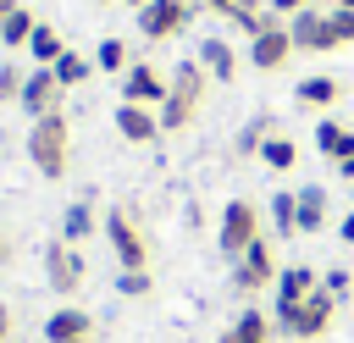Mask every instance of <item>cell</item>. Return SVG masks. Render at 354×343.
<instances>
[{
    "mask_svg": "<svg viewBox=\"0 0 354 343\" xmlns=\"http://www.w3.org/2000/svg\"><path fill=\"white\" fill-rule=\"evenodd\" d=\"M94 6H111V0H94Z\"/></svg>",
    "mask_w": 354,
    "mask_h": 343,
    "instance_id": "7bdbcfd3",
    "label": "cell"
},
{
    "mask_svg": "<svg viewBox=\"0 0 354 343\" xmlns=\"http://www.w3.org/2000/svg\"><path fill=\"white\" fill-rule=\"evenodd\" d=\"M326 28H332V50H343V44H354V11H343V6H332V11H326Z\"/></svg>",
    "mask_w": 354,
    "mask_h": 343,
    "instance_id": "f1b7e54d",
    "label": "cell"
},
{
    "mask_svg": "<svg viewBox=\"0 0 354 343\" xmlns=\"http://www.w3.org/2000/svg\"><path fill=\"white\" fill-rule=\"evenodd\" d=\"M33 28H39V17H33V11L17 0V11H11V17H6V28H0V44H6V50H28Z\"/></svg>",
    "mask_w": 354,
    "mask_h": 343,
    "instance_id": "cb8c5ba5",
    "label": "cell"
},
{
    "mask_svg": "<svg viewBox=\"0 0 354 343\" xmlns=\"http://www.w3.org/2000/svg\"><path fill=\"white\" fill-rule=\"evenodd\" d=\"M277 332L288 337V343H315V337H326L332 332V321H337V299L326 293V288H315L310 299H299V304H277Z\"/></svg>",
    "mask_w": 354,
    "mask_h": 343,
    "instance_id": "3957f363",
    "label": "cell"
},
{
    "mask_svg": "<svg viewBox=\"0 0 354 343\" xmlns=\"http://www.w3.org/2000/svg\"><path fill=\"white\" fill-rule=\"evenodd\" d=\"M254 238H266V232H260V210H254L249 199H227V205H221V221H216V249H221L227 260H238Z\"/></svg>",
    "mask_w": 354,
    "mask_h": 343,
    "instance_id": "277c9868",
    "label": "cell"
},
{
    "mask_svg": "<svg viewBox=\"0 0 354 343\" xmlns=\"http://www.w3.org/2000/svg\"><path fill=\"white\" fill-rule=\"evenodd\" d=\"M293 194H299V232H321L326 227V188L321 183H304Z\"/></svg>",
    "mask_w": 354,
    "mask_h": 343,
    "instance_id": "d6986e66",
    "label": "cell"
},
{
    "mask_svg": "<svg viewBox=\"0 0 354 343\" xmlns=\"http://www.w3.org/2000/svg\"><path fill=\"white\" fill-rule=\"evenodd\" d=\"M166 89H171V77L155 72V61H144V55L122 72V100H127V105H149V111H160V105H166Z\"/></svg>",
    "mask_w": 354,
    "mask_h": 343,
    "instance_id": "9c48e42d",
    "label": "cell"
},
{
    "mask_svg": "<svg viewBox=\"0 0 354 343\" xmlns=\"http://www.w3.org/2000/svg\"><path fill=\"white\" fill-rule=\"evenodd\" d=\"M271 232L299 238V194H293V188H277V194H271Z\"/></svg>",
    "mask_w": 354,
    "mask_h": 343,
    "instance_id": "7402d4cb",
    "label": "cell"
},
{
    "mask_svg": "<svg viewBox=\"0 0 354 343\" xmlns=\"http://www.w3.org/2000/svg\"><path fill=\"white\" fill-rule=\"evenodd\" d=\"M315 149H321L332 166H343V160L354 155V127H343V122L321 116V122H315Z\"/></svg>",
    "mask_w": 354,
    "mask_h": 343,
    "instance_id": "e0dca14e",
    "label": "cell"
},
{
    "mask_svg": "<svg viewBox=\"0 0 354 343\" xmlns=\"http://www.w3.org/2000/svg\"><path fill=\"white\" fill-rule=\"evenodd\" d=\"M337 6H343V11H354V0H337Z\"/></svg>",
    "mask_w": 354,
    "mask_h": 343,
    "instance_id": "b9f144b4",
    "label": "cell"
},
{
    "mask_svg": "<svg viewBox=\"0 0 354 343\" xmlns=\"http://www.w3.org/2000/svg\"><path fill=\"white\" fill-rule=\"evenodd\" d=\"M321 288H326V293H332V299L343 304V299H348V288H354V271H343V266H332V271L321 277Z\"/></svg>",
    "mask_w": 354,
    "mask_h": 343,
    "instance_id": "1f68e13d",
    "label": "cell"
},
{
    "mask_svg": "<svg viewBox=\"0 0 354 343\" xmlns=\"http://www.w3.org/2000/svg\"><path fill=\"white\" fill-rule=\"evenodd\" d=\"M304 6H315V0H271V11H277V17H299Z\"/></svg>",
    "mask_w": 354,
    "mask_h": 343,
    "instance_id": "d6a6232c",
    "label": "cell"
},
{
    "mask_svg": "<svg viewBox=\"0 0 354 343\" xmlns=\"http://www.w3.org/2000/svg\"><path fill=\"white\" fill-rule=\"evenodd\" d=\"M88 232H94V205L88 199H72L61 210V243H83Z\"/></svg>",
    "mask_w": 354,
    "mask_h": 343,
    "instance_id": "603a6c76",
    "label": "cell"
},
{
    "mask_svg": "<svg viewBox=\"0 0 354 343\" xmlns=\"http://www.w3.org/2000/svg\"><path fill=\"white\" fill-rule=\"evenodd\" d=\"M50 72H55V83H61V89H77V83H88V72H94V55L61 50V61H55Z\"/></svg>",
    "mask_w": 354,
    "mask_h": 343,
    "instance_id": "484cf974",
    "label": "cell"
},
{
    "mask_svg": "<svg viewBox=\"0 0 354 343\" xmlns=\"http://www.w3.org/2000/svg\"><path fill=\"white\" fill-rule=\"evenodd\" d=\"M122 6H133V11H144V6H149V0H122Z\"/></svg>",
    "mask_w": 354,
    "mask_h": 343,
    "instance_id": "ab89813d",
    "label": "cell"
},
{
    "mask_svg": "<svg viewBox=\"0 0 354 343\" xmlns=\"http://www.w3.org/2000/svg\"><path fill=\"white\" fill-rule=\"evenodd\" d=\"M315 6H321V11H332V6H337V0H315Z\"/></svg>",
    "mask_w": 354,
    "mask_h": 343,
    "instance_id": "60d3db41",
    "label": "cell"
},
{
    "mask_svg": "<svg viewBox=\"0 0 354 343\" xmlns=\"http://www.w3.org/2000/svg\"><path fill=\"white\" fill-rule=\"evenodd\" d=\"M277 277H282V266H277V249H271V238H254L238 260H232V288L238 293H260V288H277Z\"/></svg>",
    "mask_w": 354,
    "mask_h": 343,
    "instance_id": "8992f818",
    "label": "cell"
},
{
    "mask_svg": "<svg viewBox=\"0 0 354 343\" xmlns=\"http://www.w3.org/2000/svg\"><path fill=\"white\" fill-rule=\"evenodd\" d=\"M293 55H299V50H293V39H288V22L249 39V66H254V72H282Z\"/></svg>",
    "mask_w": 354,
    "mask_h": 343,
    "instance_id": "8fae6325",
    "label": "cell"
},
{
    "mask_svg": "<svg viewBox=\"0 0 354 343\" xmlns=\"http://www.w3.org/2000/svg\"><path fill=\"white\" fill-rule=\"evenodd\" d=\"M199 11H221V17H227V11H232V0H199Z\"/></svg>",
    "mask_w": 354,
    "mask_h": 343,
    "instance_id": "d590c367",
    "label": "cell"
},
{
    "mask_svg": "<svg viewBox=\"0 0 354 343\" xmlns=\"http://www.w3.org/2000/svg\"><path fill=\"white\" fill-rule=\"evenodd\" d=\"M149 288H155L149 266H144V271H122V277H116V293H122V299H144Z\"/></svg>",
    "mask_w": 354,
    "mask_h": 343,
    "instance_id": "4dcf8cb0",
    "label": "cell"
},
{
    "mask_svg": "<svg viewBox=\"0 0 354 343\" xmlns=\"http://www.w3.org/2000/svg\"><path fill=\"white\" fill-rule=\"evenodd\" d=\"M22 149H28V160H33V172L39 177H66V166H72V122H66V111H50V116H33V127H28V138H22Z\"/></svg>",
    "mask_w": 354,
    "mask_h": 343,
    "instance_id": "6da1fadb",
    "label": "cell"
},
{
    "mask_svg": "<svg viewBox=\"0 0 354 343\" xmlns=\"http://www.w3.org/2000/svg\"><path fill=\"white\" fill-rule=\"evenodd\" d=\"M111 127H116L127 144H155V138H160V111H149V105H127V100H122V105L111 111Z\"/></svg>",
    "mask_w": 354,
    "mask_h": 343,
    "instance_id": "5bb4252c",
    "label": "cell"
},
{
    "mask_svg": "<svg viewBox=\"0 0 354 343\" xmlns=\"http://www.w3.org/2000/svg\"><path fill=\"white\" fill-rule=\"evenodd\" d=\"M260 160H266L271 172H293V160H299V144H293L288 133H271V138L260 144Z\"/></svg>",
    "mask_w": 354,
    "mask_h": 343,
    "instance_id": "4316f807",
    "label": "cell"
},
{
    "mask_svg": "<svg viewBox=\"0 0 354 343\" xmlns=\"http://www.w3.org/2000/svg\"><path fill=\"white\" fill-rule=\"evenodd\" d=\"M17 11V0H0V28H6V17Z\"/></svg>",
    "mask_w": 354,
    "mask_h": 343,
    "instance_id": "f35d334b",
    "label": "cell"
},
{
    "mask_svg": "<svg viewBox=\"0 0 354 343\" xmlns=\"http://www.w3.org/2000/svg\"><path fill=\"white\" fill-rule=\"evenodd\" d=\"M11 254H17V249H11V232H6V227H0V271H6V266H11Z\"/></svg>",
    "mask_w": 354,
    "mask_h": 343,
    "instance_id": "e575fe53",
    "label": "cell"
},
{
    "mask_svg": "<svg viewBox=\"0 0 354 343\" xmlns=\"http://www.w3.org/2000/svg\"><path fill=\"white\" fill-rule=\"evenodd\" d=\"M343 94H348V83H343V77H332V72L299 77V89H293V100H299L304 111H332V105H337Z\"/></svg>",
    "mask_w": 354,
    "mask_h": 343,
    "instance_id": "9a60e30c",
    "label": "cell"
},
{
    "mask_svg": "<svg viewBox=\"0 0 354 343\" xmlns=\"http://www.w3.org/2000/svg\"><path fill=\"white\" fill-rule=\"evenodd\" d=\"M22 83H28V72L17 61H6L0 66V105H22Z\"/></svg>",
    "mask_w": 354,
    "mask_h": 343,
    "instance_id": "83f0119b",
    "label": "cell"
},
{
    "mask_svg": "<svg viewBox=\"0 0 354 343\" xmlns=\"http://www.w3.org/2000/svg\"><path fill=\"white\" fill-rule=\"evenodd\" d=\"M194 11H199V0H149V6L133 11V17H138V33H144L149 44H160V39H177V33L194 22Z\"/></svg>",
    "mask_w": 354,
    "mask_h": 343,
    "instance_id": "52a82bcc",
    "label": "cell"
},
{
    "mask_svg": "<svg viewBox=\"0 0 354 343\" xmlns=\"http://www.w3.org/2000/svg\"><path fill=\"white\" fill-rule=\"evenodd\" d=\"M288 39L299 55H326L332 50V28H326V11L321 6H304L299 17H288Z\"/></svg>",
    "mask_w": 354,
    "mask_h": 343,
    "instance_id": "30bf717a",
    "label": "cell"
},
{
    "mask_svg": "<svg viewBox=\"0 0 354 343\" xmlns=\"http://www.w3.org/2000/svg\"><path fill=\"white\" fill-rule=\"evenodd\" d=\"M199 66L210 72V83H232L238 77V50L210 33V39H199Z\"/></svg>",
    "mask_w": 354,
    "mask_h": 343,
    "instance_id": "2e32d148",
    "label": "cell"
},
{
    "mask_svg": "<svg viewBox=\"0 0 354 343\" xmlns=\"http://www.w3.org/2000/svg\"><path fill=\"white\" fill-rule=\"evenodd\" d=\"M61 100H66V89L55 83V72L50 66H33L28 83H22V111L28 116H50V111H61Z\"/></svg>",
    "mask_w": 354,
    "mask_h": 343,
    "instance_id": "4fadbf2b",
    "label": "cell"
},
{
    "mask_svg": "<svg viewBox=\"0 0 354 343\" xmlns=\"http://www.w3.org/2000/svg\"><path fill=\"white\" fill-rule=\"evenodd\" d=\"M337 177H343V183H354V155H348V160L337 166Z\"/></svg>",
    "mask_w": 354,
    "mask_h": 343,
    "instance_id": "74e56055",
    "label": "cell"
},
{
    "mask_svg": "<svg viewBox=\"0 0 354 343\" xmlns=\"http://www.w3.org/2000/svg\"><path fill=\"white\" fill-rule=\"evenodd\" d=\"M321 288V277L310 271V266H288L282 277H277V304H299V299H310Z\"/></svg>",
    "mask_w": 354,
    "mask_h": 343,
    "instance_id": "ffe728a7",
    "label": "cell"
},
{
    "mask_svg": "<svg viewBox=\"0 0 354 343\" xmlns=\"http://www.w3.org/2000/svg\"><path fill=\"white\" fill-rule=\"evenodd\" d=\"M11 326H17V315H11V304L0 299V343H11Z\"/></svg>",
    "mask_w": 354,
    "mask_h": 343,
    "instance_id": "836d02e7",
    "label": "cell"
},
{
    "mask_svg": "<svg viewBox=\"0 0 354 343\" xmlns=\"http://www.w3.org/2000/svg\"><path fill=\"white\" fill-rule=\"evenodd\" d=\"M271 332H277V321H271L266 310H243L216 343H271Z\"/></svg>",
    "mask_w": 354,
    "mask_h": 343,
    "instance_id": "ac0fdd59",
    "label": "cell"
},
{
    "mask_svg": "<svg viewBox=\"0 0 354 343\" xmlns=\"http://www.w3.org/2000/svg\"><path fill=\"white\" fill-rule=\"evenodd\" d=\"M205 94H210V72H205L194 55H188V61H177L171 89H166V105H160V133H183V127L199 116Z\"/></svg>",
    "mask_w": 354,
    "mask_h": 343,
    "instance_id": "7a4b0ae2",
    "label": "cell"
},
{
    "mask_svg": "<svg viewBox=\"0 0 354 343\" xmlns=\"http://www.w3.org/2000/svg\"><path fill=\"white\" fill-rule=\"evenodd\" d=\"M94 337V315L77 304H55L44 315V343H88Z\"/></svg>",
    "mask_w": 354,
    "mask_h": 343,
    "instance_id": "7c38bea8",
    "label": "cell"
},
{
    "mask_svg": "<svg viewBox=\"0 0 354 343\" xmlns=\"http://www.w3.org/2000/svg\"><path fill=\"white\" fill-rule=\"evenodd\" d=\"M271 133H277V127H271L266 116H254V122H249V127L238 133V149H243V155H260V144H266Z\"/></svg>",
    "mask_w": 354,
    "mask_h": 343,
    "instance_id": "f546056e",
    "label": "cell"
},
{
    "mask_svg": "<svg viewBox=\"0 0 354 343\" xmlns=\"http://www.w3.org/2000/svg\"><path fill=\"white\" fill-rule=\"evenodd\" d=\"M348 188H354V183H348Z\"/></svg>",
    "mask_w": 354,
    "mask_h": 343,
    "instance_id": "ee69618b",
    "label": "cell"
},
{
    "mask_svg": "<svg viewBox=\"0 0 354 343\" xmlns=\"http://www.w3.org/2000/svg\"><path fill=\"white\" fill-rule=\"evenodd\" d=\"M44 282L61 293V299H72L83 282H88V266H83V254H77V243H44Z\"/></svg>",
    "mask_w": 354,
    "mask_h": 343,
    "instance_id": "ba28073f",
    "label": "cell"
},
{
    "mask_svg": "<svg viewBox=\"0 0 354 343\" xmlns=\"http://www.w3.org/2000/svg\"><path fill=\"white\" fill-rule=\"evenodd\" d=\"M133 61H138V55H133V50H127L116 33H105V39L94 44V72H127Z\"/></svg>",
    "mask_w": 354,
    "mask_h": 343,
    "instance_id": "d4e9b609",
    "label": "cell"
},
{
    "mask_svg": "<svg viewBox=\"0 0 354 343\" xmlns=\"http://www.w3.org/2000/svg\"><path fill=\"white\" fill-rule=\"evenodd\" d=\"M337 238H343V243H354V210L343 216V232H337Z\"/></svg>",
    "mask_w": 354,
    "mask_h": 343,
    "instance_id": "8d00e7d4",
    "label": "cell"
},
{
    "mask_svg": "<svg viewBox=\"0 0 354 343\" xmlns=\"http://www.w3.org/2000/svg\"><path fill=\"white\" fill-rule=\"evenodd\" d=\"M61 50H66V44H61V33H55V28H50V22H39V28H33V39H28V50H22V55H28V61H33V66H55V61H61Z\"/></svg>",
    "mask_w": 354,
    "mask_h": 343,
    "instance_id": "44dd1931",
    "label": "cell"
},
{
    "mask_svg": "<svg viewBox=\"0 0 354 343\" xmlns=\"http://www.w3.org/2000/svg\"><path fill=\"white\" fill-rule=\"evenodd\" d=\"M100 232L111 238V254H116V266H122V271H144V266H149V238L138 232L133 210H111Z\"/></svg>",
    "mask_w": 354,
    "mask_h": 343,
    "instance_id": "5b68a950",
    "label": "cell"
}]
</instances>
